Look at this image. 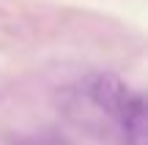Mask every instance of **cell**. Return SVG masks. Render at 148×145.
I'll return each mask as SVG.
<instances>
[{"mask_svg": "<svg viewBox=\"0 0 148 145\" xmlns=\"http://www.w3.org/2000/svg\"><path fill=\"white\" fill-rule=\"evenodd\" d=\"M77 99L96 110L123 145H145V101L118 74L93 71L79 82Z\"/></svg>", "mask_w": 148, "mask_h": 145, "instance_id": "1", "label": "cell"}]
</instances>
